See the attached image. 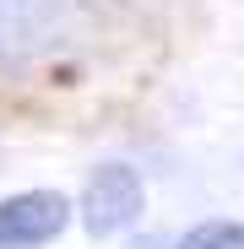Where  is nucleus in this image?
Here are the masks:
<instances>
[{"label":"nucleus","mask_w":244,"mask_h":249,"mask_svg":"<svg viewBox=\"0 0 244 249\" xmlns=\"http://www.w3.org/2000/svg\"><path fill=\"white\" fill-rule=\"evenodd\" d=\"M179 249H244V222H228V217H212V222H195Z\"/></svg>","instance_id":"20e7f679"},{"label":"nucleus","mask_w":244,"mask_h":249,"mask_svg":"<svg viewBox=\"0 0 244 249\" xmlns=\"http://www.w3.org/2000/svg\"><path fill=\"white\" fill-rule=\"evenodd\" d=\"M71 222V200L60 190H22L0 200V249H38L60 238Z\"/></svg>","instance_id":"f03ea898"},{"label":"nucleus","mask_w":244,"mask_h":249,"mask_svg":"<svg viewBox=\"0 0 244 249\" xmlns=\"http://www.w3.org/2000/svg\"><path fill=\"white\" fill-rule=\"evenodd\" d=\"M65 0H0V65H22L60 33Z\"/></svg>","instance_id":"7ed1b4c3"},{"label":"nucleus","mask_w":244,"mask_h":249,"mask_svg":"<svg viewBox=\"0 0 244 249\" xmlns=\"http://www.w3.org/2000/svg\"><path fill=\"white\" fill-rule=\"evenodd\" d=\"M141 212H147V184L136 168H125V162L93 168L87 190H81V228L93 238H114V233L136 228Z\"/></svg>","instance_id":"f257e3e1"}]
</instances>
